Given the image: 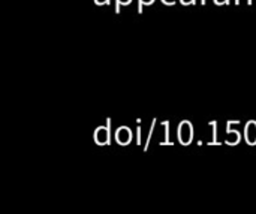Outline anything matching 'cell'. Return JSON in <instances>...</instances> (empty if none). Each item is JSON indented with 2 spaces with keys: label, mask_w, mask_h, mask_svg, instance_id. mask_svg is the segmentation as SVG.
Instances as JSON below:
<instances>
[{
  "label": "cell",
  "mask_w": 256,
  "mask_h": 214,
  "mask_svg": "<svg viewBox=\"0 0 256 214\" xmlns=\"http://www.w3.org/2000/svg\"><path fill=\"white\" fill-rule=\"evenodd\" d=\"M136 144L141 146V128H136Z\"/></svg>",
  "instance_id": "11"
},
{
  "label": "cell",
  "mask_w": 256,
  "mask_h": 214,
  "mask_svg": "<svg viewBox=\"0 0 256 214\" xmlns=\"http://www.w3.org/2000/svg\"><path fill=\"white\" fill-rule=\"evenodd\" d=\"M162 124H164V128H165V141H162L160 144H162V146H165V144L172 146V142H171V140H170V122H164Z\"/></svg>",
  "instance_id": "6"
},
{
  "label": "cell",
  "mask_w": 256,
  "mask_h": 214,
  "mask_svg": "<svg viewBox=\"0 0 256 214\" xmlns=\"http://www.w3.org/2000/svg\"><path fill=\"white\" fill-rule=\"evenodd\" d=\"M177 136H178V141L180 144L183 146H189L194 140V126L190 122L184 120L178 124V129H177Z\"/></svg>",
  "instance_id": "1"
},
{
  "label": "cell",
  "mask_w": 256,
  "mask_h": 214,
  "mask_svg": "<svg viewBox=\"0 0 256 214\" xmlns=\"http://www.w3.org/2000/svg\"><path fill=\"white\" fill-rule=\"evenodd\" d=\"M116 2H117V8H116V12H120V4H124V6H126V4H129V3H130L132 0H116Z\"/></svg>",
  "instance_id": "10"
},
{
  "label": "cell",
  "mask_w": 256,
  "mask_h": 214,
  "mask_svg": "<svg viewBox=\"0 0 256 214\" xmlns=\"http://www.w3.org/2000/svg\"><path fill=\"white\" fill-rule=\"evenodd\" d=\"M244 138L249 146H256V122L250 120L244 128Z\"/></svg>",
  "instance_id": "4"
},
{
  "label": "cell",
  "mask_w": 256,
  "mask_h": 214,
  "mask_svg": "<svg viewBox=\"0 0 256 214\" xmlns=\"http://www.w3.org/2000/svg\"><path fill=\"white\" fill-rule=\"evenodd\" d=\"M154 0H138V12L141 14L142 12V6L144 4H152Z\"/></svg>",
  "instance_id": "9"
},
{
  "label": "cell",
  "mask_w": 256,
  "mask_h": 214,
  "mask_svg": "<svg viewBox=\"0 0 256 214\" xmlns=\"http://www.w3.org/2000/svg\"><path fill=\"white\" fill-rule=\"evenodd\" d=\"M214 3H216V4H219V6H222V4L230 3V0H214Z\"/></svg>",
  "instance_id": "14"
},
{
  "label": "cell",
  "mask_w": 256,
  "mask_h": 214,
  "mask_svg": "<svg viewBox=\"0 0 256 214\" xmlns=\"http://www.w3.org/2000/svg\"><path fill=\"white\" fill-rule=\"evenodd\" d=\"M232 124H234V122H228V124H226V132H228L230 136H232V140H231L230 142H226V144H230V146H237V144L240 142V132L234 130V129H232Z\"/></svg>",
  "instance_id": "5"
},
{
  "label": "cell",
  "mask_w": 256,
  "mask_h": 214,
  "mask_svg": "<svg viewBox=\"0 0 256 214\" xmlns=\"http://www.w3.org/2000/svg\"><path fill=\"white\" fill-rule=\"evenodd\" d=\"M210 126L213 129V140L208 144H219L218 142V123L216 122H210Z\"/></svg>",
  "instance_id": "8"
},
{
  "label": "cell",
  "mask_w": 256,
  "mask_h": 214,
  "mask_svg": "<svg viewBox=\"0 0 256 214\" xmlns=\"http://www.w3.org/2000/svg\"><path fill=\"white\" fill-rule=\"evenodd\" d=\"M201 3H202V4H206V0H201Z\"/></svg>",
  "instance_id": "17"
},
{
  "label": "cell",
  "mask_w": 256,
  "mask_h": 214,
  "mask_svg": "<svg viewBox=\"0 0 256 214\" xmlns=\"http://www.w3.org/2000/svg\"><path fill=\"white\" fill-rule=\"evenodd\" d=\"M165 4H170V6H172V4H176V0H162Z\"/></svg>",
  "instance_id": "15"
},
{
  "label": "cell",
  "mask_w": 256,
  "mask_h": 214,
  "mask_svg": "<svg viewBox=\"0 0 256 214\" xmlns=\"http://www.w3.org/2000/svg\"><path fill=\"white\" fill-rule=\"evenodd\" d=\"M94 3L102 6V4H110V0H94Z\"/></svg>",
  "instance_id": "13"
},
{
  "label": "cell",
  "mask_w": 256,
  "mask_h": 214,
  "mask_svg": "<svg viewBox=\"0 0 256 214\" xmlns=\"http://www.w3.org/2000/svg\"><path fill=\"white\" fill-rule=\"evenodd\" d=\"M116 142L120 146H128L132 141V130L126 126H122L116 130Z\"/></svg>",
  "instance_id": "3"
},
{
  "label": "cell",
  "mask_w": 256,
  "mask_h": 214,
  "mask_svg": "<svg viewBox=\"0 0 256 214\" xmlns=\"http://www.w3.org/2000/svg\"><path fill=\"white\" fill-rule=\"evenodd\" d=\"M180 3L184 4V6H188V4H195L196 0H180Z\"/></svg>",
  "instance_id": "12"
},
{
  "label": "cell",
  "mask_w": 256,
  "mask_h": 214,
  "mask_svg": "<svg viewBox=\"0 0 256 214\" xmlns=\"http://www.w3.org/2000/svg\"><path fill=\"white\" fill-rule=\"evenodd\" d=\"M94 142L98 146H110L111 144V118H106V126H99L94 130Z\"/></svg>",
  "instance_id": "2"
},
{
  "label": "cell",
  "mask_w": 256,
  "mask_h": 214,
  "mask_svg": "<svg viewBox=\"0 0 256 214\" xmlns=\"http://www.w3.org/2000/svg\"><path fill=\"white\" fill-rule=\"evenodd\" d=\"M154 126H156V118L153 120V123H152V128H150V132H148V135H147V140H146V144H144V152H147V150H148L150 140H152V135H153V132H154Z\"/></svg>",
  "instance_id": "7"
},
{
  "label": "cell",
  "mask_w": 256,
  "mask_h": 214,
  "mask_svg": "<svg viewBox=\"0 0 256 214\" xmlns=\"http://www.w3.org/2000/svg\"><path fill=\"white\" fill-rule=\"evenodd\" d=\"M242 3V0H236V4H240ZM246 3L248 4H252V0H246Z\"/></svg>",
  "instance_id": "16"
}]
</instances>
